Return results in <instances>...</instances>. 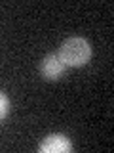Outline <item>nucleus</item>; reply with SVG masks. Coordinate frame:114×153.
Listing matches in <instances>:
<instances>
[{
	"mask_svg": "<svg viewBox=\"0 0 114 153\" xmlns=\"http://www.w3.org/2000/svg\"><path fill=\"white\" fill-rule=\"evenodd\" d=\"M40 153H69L72 151V142L65 134H48L38 146Z\"/></svg>",
	"mask_w": 114,
	"mask_h": 153,
	"instance_id": "7ed1b4c3",
	"label": "nucleus"
},
{
	"mask_svg": "<svg viewBox=\"0 0 114 153\" xmlns=\"http://www.w3.org/2000/svg\"><path fill=\"white\" fill-rule=\"evenodd\" d=\"M57 54L61 56V59H63V63L66 67H82L91 59L93 50H91V44H89L88 38L70 36L61 44Z\"/></svg>",
	"mask_w": 114,
	"mask_h": 153,
	"instance_id": "f257e3e1",
	"label": "nucleus"
},
{
	"mask_svg": "<svg viewBox=\"0 0 114 153\" xmlns=\"http://www.w3.org/2000/svg\"><path fill=\"white\" fill-rule=\"evenodd\" d=\"M8 111H10V100H8V96L4 92H0V121L6 119Z\"/></svg>",
	"mask_w": 114,
	"mask_h": 153,
	"instance_id": "20e7f679",
	"label": "nucleus"
},
{
	"mask_svg": "<svg viewBox=\"0 0 114 153\" xmlns=\"http://www.w3.org/2000/svg\"><path fill=\"white\" fill-rule=\"evenodd\" d=\"M65 71H66V65L63 63V59H61V56L57 52L48 54L40 61V75L46 80H59L65 75Z\"/></svg>",
	"mask_w": 114,
	"mask_h": 153,
	"instance_id": "f03ea898",
	"label": "nucleus"
}]
</instances>
